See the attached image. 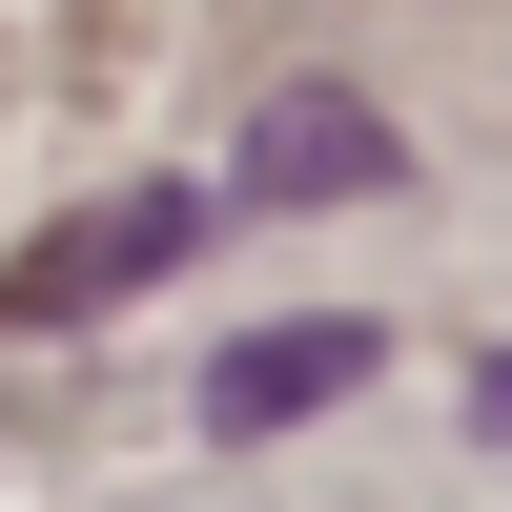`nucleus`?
Listing matches in <instances>:
<instances>
[{
	"label": "nucleus",
	"instance_id": "obj_2",
	"mask_svg": "<svg viewBox=\"0 0 512 512\" xmlns=\"http://www.w3.org/2000/svg\"><path fill=\"white\" fill-rule=\"evenodd\" d=\"M369 369H390V328H369V308H308V328H246V349L226 369H205V431H308V410H349L369 390Z\"/></svg>",
	"mask_w": 512,
	"mask_h": 512
},
{
	"label": "nucleus",
	"instance_id": "obj_3",
	"mask_svg": "<svg viewBox=\"0 0 512 512\" xmlns=\"http://www.w3.org/2000/svg\"><path fill=\"white\" fill-rule=\"evenodd\" d=\"M226 185L246 205H369V185H410V144H390V103H349V82H287Z\"/></svg>",
	"mask_w": 512,
	"mask_h": 512
},
{
	"label": "nucleus",
	"instance_id": "obj_4",
	"mask_svg": "<svg viewBox=\"0 0 512 512\" xmlns=\"http://www.w3.org/2000/svg\"><path fill=\"white\" fill-rule=\"evenodd\" d=\"M472 431H492V451H512V349H492V369H472Z\"/></svg>",
	"mask_w": 512,
	"mask_h": 512
},
{
	"label": "nucleus",
	"instance_id": "obj_1",
	"mask_svg": "<svg viewBox=\"0 0 512 512\" xmlns=\"http://www.w3.org/2000/svg\"><path fill=\"white\" fill-rule=\"evenodd\" d=\"M185 246H205V185H123V205H82L62 246L0 267V328H82V308H123V287H164Z\"/></svg>",
	"mask_w": 512,
	"mask_h": 512
}]
</instances>
